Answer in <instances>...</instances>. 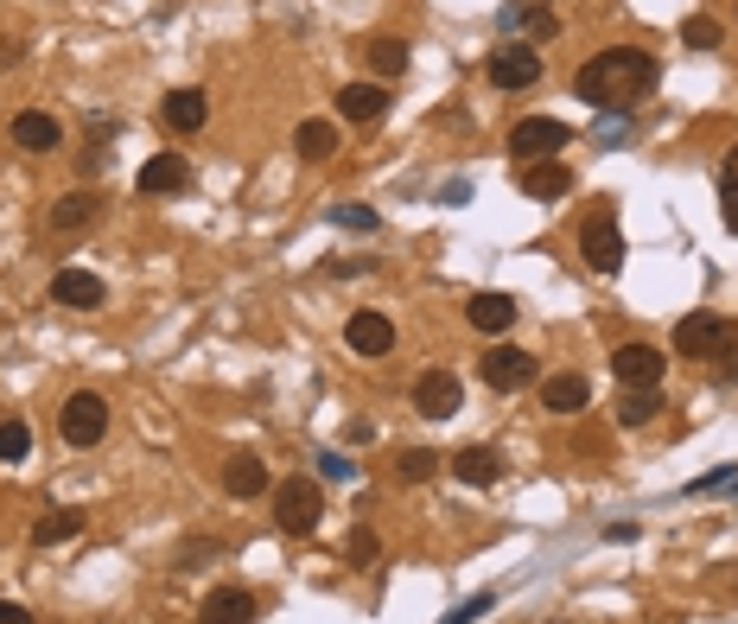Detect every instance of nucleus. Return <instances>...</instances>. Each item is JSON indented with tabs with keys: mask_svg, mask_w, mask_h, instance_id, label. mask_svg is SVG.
<instances>
[{
	"mask_svg": "<svg viewBox=\"0 0 738 624\" xmlns=\"http://www.w3.org/2000/svg\"><path fill=\"white\" fill-rule=\"evenodd\" d=\"M395 466H402V478H407V484H427V478L440 472V452H433V446H407V452L395 459Z\"/></svg>",
	"mask_w": 738,
	"mask_h": 624,
	"instance_id": "nucleus-30",
	"label": "nucleus"
},
{
	"mask_svg": "<svg viewBox=\"0 0 738 624\" xmlns=\"http://www.w3.org/2000/svg\"><path fill=\"white\" fill-rule=\"evenodd\" d=\"M58 434H64V446H76V452L103 446V434H109V402H103L96 389L64 396V408H58Z\"/></svg>",
	"mask_w": 738,
	"mask_h": 624,
	"instance_id": "nucleus-3",
	"label": "nucleus"
},
{
	"mask_svg": "<svg viewBox=\"0 0 738 624\" xmlns=\"http://www.w3.org/2000/svg\"><path fill=\"white\" fill-rule=\"evenodd\" d=\"M26 452H33V427H26L20 414H7V421H0V459H7V466H20Z\"/></svg>",
	"mask_w": 738,
	"mask_h": 624,
	"instance_id": "nucleus-28",
	"label": "nucleus"
},
{
	"mask_svg": "<svg viewBox=\"0 0 738 624\" xmlns=\"http://www.w3.org/2000/svg\"><path fill=\"white\" fill-rule=\"evenodd\" d=\"M580 256H586L592 274H618L624 268V229L611 211H592L586 229H580Z\"/></svg>",
	"mask_w": 738,
	"mask_h": 624,
	"instance_id": "nucleus-5",
	"label": "nucleus"
},
{
	"mask_svg": "<svg viewBox=\"0 0 738 624\" xmlns=\"http://www.w3.org/2000/svg\"><path fill=\"white\" fill-rule=\"evenodd\" d=\"M719 198H738V148L726 153V166H719Z\"/></svg>",
	"mask_w": 738,
	"mask_h": 624,
	"instance_id": "nucleus-37",
	"label": "nucleus"
},
{
	"mask_svg": "<svg viewBox=\"0 0 738 624\" xmlns=\"http://www.w3.org/2000/svg\"><path fill=\"white\" fill-rule=\"evenodd\" d=\"M134 185H141L147 198H172V191H184V185H191V160H184V153H153Z\"/></svg>",
	"mask_w": 738,
	"mask_h": 624,
	"instance_id": "nucleus-18",
	"label": "nucleus"
},
{
	"mask_svg": "<svg viewBox=\"0 0 738 624\" xmlns=\"http://www.w3.org/2000/svg\"><path fill=\"white\" fill-rule=\"evenodd\" d=\"M332 223H344V229H382V217H376L369 204H337Z\"/></svg>",
	"mask_w": 738,
	"mask_h": 624,
	"instance_id": "nucleus-32",
	"label": "nucleus"
},
{
	"mask_svg": "<svg viewBox=\"0 0 738 624\" xmlns=\"http://www.w3.org/2000/svg\"><path fill=\"white\" fill-rule=\"evenodd\" d=\"M713 376H719V382H738V344H719V351H713Z\"/></svg>",
	"mask_w": 738,
	"mask_h": 624,
	"instance_id": "nucleus-36",
	"label": "nucleus"
},
{
	"mask_svg": "<svg viewBox=\"0 0 738 624\" xmlns=\"http://www.w3.org/2000/svg\"><path fill=\"white\" fill-rule=\"evenodd\" d=\"M13 148H26V153L64 148V121H58L51 109H20L13 115Z\"/></svg>",
	"mask_w": 738,
	"mask_h": 624,
	"instance_id": "nucleus-17",
	"label": "nucleus"
},
{
	"mask_svg": "<svg viewBox=\"0 0 738 624\" xmlns=\"http://www.w3.org/2000/svg\"><path fill=\"white\" fill-rule=\"evenodd\" d=\"M465 402V382L452 376V369H427L420 382H414V414H427V421H452Z\"/></svg>",
	"mask_w": 738,
	"mask_h": 624,
	"instance_id": "nucleus-8",
	"label": "nucleus"
},
{
	"mask_svg": "<svg viewBox=\"0 0 738 624\" xmlns=\"http://www.w3.org/2000/svg\"><path fill=\"white\" fill-rule=\"evenodd\" d=\"M663 351L656 344H618L611 351V376H618V389H656L663 382Z\"/></svg>",
	"mask_w": 738,
	"mask_h": 624,
	"instance_id": "nucleus-10",
	"label": "nucleus"
},
{
	"mask_svg": "<svg viewBox=\"0 0 738 624\" xmlns=\"http://www.w3.org/2000/svg\"><path fill=\"white\" fill-rule=\"evenodd\" d=\"M344 344H350L357 357H389V351H395V326H389V313H350Z\"/></svg>",
	"mask_w": 738,
	"mask_h": 624,
	"instance_id": "nucleus-16",
	"label": "nucleus"
},
{
	"mask_svg": "<svg viewBox=\"0 0 738 624\" xmlns=\"http://www.w3.org/2000/svg\"><path fill=\"white\" fill-rule=\"evenodd\" d=\"M484 71H490V83H497V90H535V83H541V51H535L528 38H510V45H497V51H490V64H484Z\"/></svg>",
	"mask_w": 738,
	"mask_h": 624,
	"instance_id": "nucleus-6",
	"label": "nucleus"
},
{
	"mask_svg": "<svg viewBox=\"0 0 738 624\" xmlns=\"http://www.w3.org/2000/svg\"><path fill=\"white\" fill-rule=\"evenodd\" d=\"M294 153H299V160H312V166L332 160V153H337V128H332V121H319V115L299 121V128H294Z\"/></svg>",
	"mask_w": 738,
	"mask_h": 624,
	"instance_id": "nucleus-24",
	"label": "nucleus"
},
{
	"mask_svg": "<svg viewBox=\"0 0 738 624\" xmlns=\"http://www.w3.org/2000/svg\"><path fill=\"white\" fill-rule=\"evenodd\" d=\"M217 554H223V542H211V535H204V542H184V549H179V574H191L198 561H217Z\"/></svg>",
	"mask_w": 738,
	"mask_h": 624,
	"instance_id": "nucleus-33",
	"label": "nucleus"
},
{
	"mask_svg": "<svg viewBox=\"0 0 738 624\" xmlns=\"http://www.w3.org/2000/svg\"><path fill=\"white\" fill-rule=\"evenodd\" d=\"M83 535V510H51L33 522V549H58V542H71Z\"/></svg>",
	"mask_w": 738,
	"mask_h": 624,
	"instance_id": "nucleus-26",
	"label": "nucleus"
},
{
	"mask_svg": "<svg viewBox=\"0 0 738 624\" xmlns=\"http://www.w3.org/2000/svg\"><path fill=\"white\" fill-rule=\"evenodd\" d=\"M567 141H573V128L554 121V115H522L516 128H510V153H516V166H528V160H554Z\"/></svg>",
	"mask_w": 738,
	"mask_h": 624,
	"instance_id": "nucleus-4",
	"label": "nucleus"
},
{
	"mask_svg": "<svg viewBox=\"0 0 738 624\" xmlns=\"http://www.w3.org/2000/svg\"><path fill=\"white\" fill-rule=\"evenodd\" d=\"M656 76H663V64H656L643 45H611V51H598V58L580 64L573 96L592 103V109H624L630 96H650V90H656Z\"/></svg>",
	"mask_w": 738,
	"mask_h": 624,
	"instance_id": "nucleus-1",
	"label": "nucleus"
},
{
	"mask_svg": "<svg viewBox=\"0 0 738 624\" xmlns=\"http://www.w3.org/2000/svg\"><path fill=\"white\" fill-rule=\"evenodd\" d=\"M516 185L528 191V198L554 204V198L573 191V166H567V160H528V166H516Z\"/></svg>",
	"mask_w": 738,
	"mask_h": 624,
	"instance_id": "nucleus-13",
	"label": "nucleus"
},
{
	"mask_svg": "<svg viewBox=\"0 0 738 624\" xmlns=\"http://www.w3.org/2000/svg\"><path fill=\"white\" fill-rule=\"evenodd\" d=\"M719 204H726V229L738 236V198H719Z\"/></svg>",
	"mask_w": 738,
	"mask_h": 624,
	"instance_id": "nucleus-40",
	"label": "nucleus"
},
{
	"mask_svg": "<svg viewBox=\"0 0 738 624\" xmlns=\"http://www.w3.org/2000/svg\"><path fill=\"white\" fill-rule=\"evenodd\" d=\"M452 478L472 484V491H490V484L503 478V459H497L490 446H459V452H452Z\"/></svg>",
	"mask_w": 738,
	"mask_h": 624,
	"instance_id": "nucleus-20",
	"label": "nucleus"
},
{
	"mask_svg": "<svg viewBox=\"0 0 738 624\" xmlns=\"http://www.w3.org/2000/svg\"><path fill=\"white\" fill-rule=\"evenodd\" d=\"M516 299L510 294H497V287H484V294L465 299V319H472V331H484V338H503V331L516 326Z\"/></svg>",
	"mask_w": 738,
	"mask_h": 624,
	"instance_id": "nucleus-14",
	"label": "nucleus"
},
{
	"mask_svg": "<svg viewBox=\"0 0 738 624\" xmlns=\"http://www.w3.org/2000/svg\"><path fill=\"white\" fill-rule=\"evenodd\" d=\"M478 376H484V389H497V396H516V389H528V382L541 376V364H535L522 344H497V351L478 364Z\"/></svg>",
	"mask_w": 738,
	"mask_h": 624,
	"instance_id": "nucleus-7",
	"label": "nucleus"
},
{
	"mask_svg": "<svg viewBox=\"0 0 738 624\" xmlns=\"http://www.w3.org/2000/svg\"><path fill=\"white\" fill-rule=\"evenodd\" d=\"M51 299L71 306V313H96V306L109 299V287H103L90 268H58V274H51Z\"/></svg>",
	"mask_w": 738,
	"mask_h": 624,
	"instance_id": "nucleus-12",
	"label": "nucleus"
},
{
	"mask_svg": "<svg viewBox=\"0 0 738 624\" xmlns=\"http://www.w3.org/2000/svg\"><path fill=\"white\" fill-rule=\"evenodd\" d=\"M528 33H535V38H554V33H560V20H554V13H541V7H528Z\"/></svg>",
	"mask_w": 738,
	"mask_h": 624,
	"instance_id": "nucleus-38",
	"label": "nucleus"
},
{
	"mask_svg": "<svg viewBox=\"0 0 738 624\" xmlns=\"http://www.w3.org/2000/svg\"><path fill=\"white\" fill-rule=\"evenodd\" d=\"M407 58H414V51H407L402 38H369V45H364V64L376 71V83L402 76V71H407Z\"/></svg>",
	"mask_w": 738,
	"mask_h": 624,
	"instance_id": "nucleus-25",
	"label": "nucleus"
},
{
	"mask_svg": "<svg viewBox=\"0 0 738 624\" xmlns=\"http://www.w3.org/2000/svg\"><path fill=\"white\" fill-rule=\"evenodd\" d=\"M719 344H733L726 313H688V319L675 326V351H681V357H713Z\"/></svg>",
	"mask_w": 738,
	"mask_h": 624,
	"instance_id": "nucleus-9",
	"label": "nucleus"
},
{
	"mask_svg": "<svg viewBox=\"0 0 738 624\" xmlns=\"http://www.w3.org/2000/svg\"><path fill=\"white\" fill-rule=\"evenodd\" d=\"M198 624H255V592L249 587H217L198 605Z\"/></svg>",
	"mask_w": 738,
	"mask_h": 624,
	"instance_id": "nucleus-19",
	"label": "nucleus"
},
{
	"mask_svg": "<svg viewBox=\"0 0 738 624\" xmlns=\"http://www.w3.org/2000/svg\"><path fill=\"white\" fill-rule=\"evenodd\" d=\"M0 624H33V612L20 599H0Z\"/></svg>",
	"mask_w": 738,
	"mask_h": 624,
	"instance_id": "nucleus-39",
	"label": "nucleus"
},
{
	"mask_svg": "<svg viewBox=\"0 0 738 624\" xmlns=\"http://www.w3.org/2000/svg\"><path fill=\"white\" fill-rule=\"evenodd\" d=\"M541 402H548V414H580V408L592 402V382L573 376V369H567V376H548V382H541Z\"/></svg>",
	"mask_w": 738,
	"mask_h": 624,
	"instance_id": "nucleus-22",
	"label": "nucleus"
},
{
	"mask_svg": "<svg viewBox=\"0 0 738 624\" xmlns=\"http://www.w3.org/2000/svg\"><path fill=\"white\" fill-rule=\"evenodd\" d=\"M0 64H20V45H0Z\"/></svg>",
	"mask_w": 738,
	"mask_h": 624,
	"instance_id": "nucleus-41",
	"label": "nucleus"
},
{
	"mask_svg": "<svg viewBox=\"0 0 738 624\" xmlns=\"http://www.w3.org/2000/svg\"><path fill=\"white\" fill-rule=\"evenodd\" d=\"M211 121V96L204 90H166L159 96V128L166 134H198Z\"/></svg>",
	"mask_w": 738,
	"mask_h": 624,
	"instance_id": "nucleus-11",
	"label": "nucleus"
},
{
	"mask_svg": "<svg viewBox=\"0 0 738 624\" xmlns=\"http://www.w3.org/2000/svg\"><path fill=\"white\" fill-rule=\"evenodd\" d=\"M96 191H64L58 204H51V229H64V236H76V229H90L96 223Z\"/></svg>",
	"mask_w": 738,
	"mask_h": 624,
	"instance_id": "nucleus-23",
	"label": "nucleus"
},
{
	"mask_svg": "<svg viewBox=\"0 0 738 624\" xmlns=\"http://www.w3.org/2000/svg\"><path fill=\"white\" fill-rule=\"evenodd\" d=\"M656 414H663V396H656V389H624V396H618V421H624V427H643V421H656Z\"/></svg>",
	"mask_w": 738,
	"mask_h": 624,
	"instance_id": "nucleus-27",
	"label": "nucleus"
},
{
	"mask_svg": "<svg viewBox=\"0 0 738 624\" xmlns=\"http://www.w3.org/2000/svg\"><path fill=\"white\" fill-rule=\"evenodd\" d=\"M319 516H325V491H319V478H281L274 484V522L287 529V535H312L319 529Z\"/></svg>",
	"mask_w": 738,
	"mask_h": 624,
	"instance_id": "nucleus-2",
	"label": "nucleus"
},
{
	"mask_svg": "<svg viewBox=\"0 0 738 624\" xmlns=\"http://www.w3.org/2000/svg\"><path fill=\"white\" fill-rule=\"evenodd\" d=\"M337 115L357 121V128H376L389 115V83H344L337 90Z\"/></svg>",
	"mask_w": 738,
	"mask_h": 624,
	"instance_id": "nucleus-15",
	"label": "nucleus"
},
{
	"mask_svg": "<svg viewBox=\"0 0 738 624\" xmlns=\"http://www.w3.org/2000/svg\"><path fill=\"white\" fill-rule=\"evenodd\" d=\"M223 491H229V497H242V504H249V497H261V491H267V466H261L255 452H236V459L223 466Z\"/></svg>",
	"mask_w": 738,
	"mask_h": 624,
	"instance_id": "nucleus-21",
	"label": "nucleus"
},
{
	"mask_svg": "<svg viewBox=\"0 0 738 624\" xmlns=\"http://www.w3.org/2000/svg\"><path fill=\"white\" fill-rule=\"evenodd\" d=\"M490 605H497V592H478V599H465V605H452V612H445V624H472V619H484Z\"/></svg>",
	"mask_w": 738,
	"mask_h": 624,
	"instance_id": "nucleus-34",
	"label": "nucleus"
},
{
	"mask_svg": "<svg viewBox=\"0 0 738 624\" xmlns=\"http://www.w3.org/2000/svg\"><path fill=\"white\" fill-rule=\"evenodd\" d=\"M319 478H332V484H350V478H357V466H350L344 452H319Z\"/></svg>",
	"mask_w": 738,
	"mask_h": 624,
	"instance_id": "nucleus-35",
	"label": "nucleus"
},
{
	"mask_svg": "<svg viewBox=\"0 0 738 624\" xmlns=\"http://www.w3.org/2000/svg\"><path fill=\"white\" fill-rule=\"evenodd\" d=\"M344 554H350L357 567H369V561L382 554V542H376V529H369V522H357V529H350V542H344Z\"/></svg>",
	"mask_w": 738,
	"mask_h": 624,
	"instance_id": "nucleus-31",
	"label": "nucleus"
},
{
	"mask_svg": "<svg viewBox=\"0 0 738 624\" xmlns=\"http://www.w3.org/2000/svg\"><path fill=\"white\" fill-rule=\"evenodd\" d=\"M681 45H688V51H719V45H726V33H719V20L694 13V20L681 26Z\"/></svg>",
	"mask_w": 738,
	"mask_h": 624,
	"instance_id": "nucleus-29",
	"label": "nucleus"
}]
</instances>
